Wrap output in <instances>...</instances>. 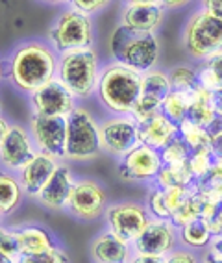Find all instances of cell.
<instances>
[{
	"mask_svg": "<svg viewBox=\"0 0 222 263\" xmlns=\"http://www.w3.org/2000/svg\"><path fill=\"white\" fill-rule=\"evenodd\" d=\"M215 115H217V111L213 108L211 93L208 89H204V87H198V89L194 91L193 104H191L187 119L191 122H194V124L206 128L215 119Z\"/></svg>",
	"mask_w": 222,
	"mask_h": 263,
	"instance_id": "cell-28",
	"label": "cell"
},
{
	"mask_svg": "<svg viewBox=\"0 0 222 263\" xmlns=\"http://www.w3.org/2000/svg\"><path fill=\"white\" fill-rule=\"evenodd\" d=\"M126 4H147V2H157V0H124Z\"/></svg>",
	"mask_w": 222,
	"mask_h": 263,
	"instance_id": "cell-48",
	"label": "cell"
},
{
	"mask_svg": "<svg viewBox=\"0 0 222 263\" xmlns=\"http://www.w3.org/2000/svg\"><path fill=\"white\" fill-rule=\"evenodd\" d=\"M0 263H17L15 259H11L10 256H6L4 252H0Z\"/></svg>",
	"mask_w": 222,
	"mask_h": 263,
	"instance_id": "cell-47",
	"label": "cell"
},
{
	"mask_svg": "<svg viewBox=\"0 0 222 263\" xmlns=\"http://www.w3.org/2000/svg\"><path fill=\"white\" fill-rule=\"evenodd\" d=\"M170 85L172 89H180V91H194L202 87L198 80V72L194 67L189 65H178L174 67L172 71L169 72Z\"/></svg>",
	"mask_w": 222,
	"mask_h": 263,
	"instance_id": "cell-31",
	"label": "cell"
},
{
	"mask_svg": "<svg viewBox=\"0 0 222 263\" xmlns=\"http://www.w3.org/2000/svg\"><path fill=\"white\" fill-rule=\"evenodd\" d=\"M23 185L21 180L15 178L8 171H0V212L2 215H10L21 206L23 200Z\"/></svg>",
	"mask_w": 222,
	"mask_h": 263,
	"instance_id": "cell-24",
	"label": "cell"
},
{
	"mask_svg": "<svg viewBox=\"0 0 222 263\" xmlns=\"http://www.w3.org/2000/svg\"><path fill=\"white\" fill-rule=\"evenodd\" d=\"M194 91L170 89V93L167 95L165 102L161 106V113H165L170 121H174L176 124H180V122L185 121L187 115H189V108H191V104H193Z\"/></svg>",
	"mask_w": 222,
	"mask_h": 263,
	"instance_id": "cell-26",
	"label": "cell"
},
{
	"mask_svg": "<svg viewBox=\"0 0 222 263\" xmlns=\"http://www.w3.org/2000/svg\"><path fill=\"white\" fill-rule=\"evenodd\" d=\"M150 213L137 202H118L106 210V224L111 234L132 245L150 222Z\"/></svg>",
	"mask_w": 222,
	"mask_h": 263,
	"instance_id": "cell-9",
	"label": "cell"
},
{
	"mask_svg": "<svg viewBox=\"0 0 222 263\" xmlns=\"http://www.w3.org/2000/svg\"><path fill=\"white\" fill-rule=\"evenodd\" d=\"M200 263H222V259L217 258V256H213L211 252H206V254H204V258H202V261H200Z\"/></svg>",
	"mask_w": 222,
	"mask_h": 263,
	"instance_id": "cell-46",
	"label": "cell"
},
{
	"mask_svg": "<svg viewBox=\"0 0 222 263\" xmlns=\"http://www.w3.org/2000/svg\"><path fill=\"white\" fill-rule=\"evenodd\" d=\"M109 52L115 63L128 67L139 74H145L156 69L161 54V45L156 33L133 32L118 23V26L109 37Z\"/></svg>",
	"mask_w": 222,
	"mask_h": 263,
	"instance_id": "cell-2",
	"label": "cell"
},
{
	"mask_svg": "<svg viewBox=\"0 0 222 263\" xmlns=\"http://www.w3.org/2000/svg\"><path fill=\"white\" fill-rule=\"evenodd\" d=\"M147 210L150 213L152 219H163V221H170V210L165 202V191L161 187H152V191L148 193L147 198Z\"/></svg>",
	"mask_w": 222,
	"mask_h": 263,
	"instance_id": "cell-34",
	"label": "cell"
},
{
	"mask_svg": "<svg viewBox=\"0 0 222 263\" xmlns=\"http://www.w3.org/2000/svg\"><path fill=\"white\" fill-rule=\"evenodd\" d=\"M17 263H69V256L59 247H52L45 252L21 256Z\"/></svg>",
	"mask_w": 222,
	"mask_h": 263,
	"instance_id": "cell-35",
	"label": "cell"
},
{
	"mask_svg": "<svg viewBox=\"0 0 222 263\" xmlns=\"http://www.w3.org/2000/svg\"><path fill=\"white\" fill-rule=\"evenodd\" d=\"M208 252H211L213 256H217V258L222 259V237H220V235L213 237L211 245L208 247Z\"/></svg>",
	"mask_w": 222,
	"mask_h": 263,
	"instance_id": "cell-43",
	"label": "cell"
},
{
	"mask_svg": "<svg viewBox=\"0 0 222 263\" xmlns=\"http://www.w3.org/2000/svg\"><path fill=\"white\" fill-rule=\"evenodd\" d=\"M217 158L211 151H200V152H191L187 167H189L191 174H193L194 182L198 183L206 174L211 171V167L215 165Z\"/></svg>",
	"mask_w": 222,
	"mask_h": 263,
	"instance_id": "cell-33",
	"label": "cell"
},
{
	"mask_svg": "<svg viewBox=\"0 0 222 263\" xmlns=\"http://www.w3.org/2000/svg\"><path fill=\"white\" fill-rule=\"evenodd\" d=\"M176 239H178V228L172 222L163 219H150L147 228L132 243L133 254L165 258L167 254L174 250Z\"/></svg>",
	"mask_w": 222,
	"mask_h": 263,
	"instance_id": "cell-15",
	"label": "cell"
},
{
	"mask_svg": "<svg viewBox=\"0 0 222 263\" xmlns=\"http://www.w3.org/2000/svg\"><path fill=\"white\" fill-rule=\"evenodd\" d=\"M178 130H180V137L187 143L191 152L211 151V136L206 132V128L194 124L189 119H185L178 124Z\"/></svg>",
	"mask_w": 222,
	"mask_h": 263,
	"instance_id": "cell-29",
	"label": "cell"
},
{
	"mask_svg": "<svg viewBox=\"0 0 222 263\" xmlns=\"http://www.w3.org/2000/svg\"><path fill=\"white\" fill-rule=\"evenodd\" d=\"M194 187L202 193L204 197L211 198L215 202L222 204V160H217L206 176Z\"/></svg>",
	"mask_w": 222,
	"mask_h": 263,
	"instance_id": "cell-30",
	"label": "cell"
},
{
	"mask_svg": "<svg viewBox=\"0 0 222 263\" xmlns=\"http://www.w3.org/2000/svg\"><path fill=\"white\" fill-rule=\"evenodd\" d=\"M74 176H72L71 169L67 165L59 163L57 169L54 171V174L50 176V180L47 182V185L41 189V193L37 195V200L52 212H59L63 208H67L69 204V197L71 191L74 187Z\"/></svg>",
	"mask_w": 222,
	"mask_h": 263,
	"instance_id": "cell-18",
	"label": "cell"
},
{
	"mask_svg": "<svg viewBox=\"0 0 222 263\" xmlns=\"http://www.w3.org/2000/svg\"><path fill=\"white\" fill-rule=\"evenodd\" d=\"M211 100H213V108L218 115H222V89L213 91L211 93Z\"/></svg>",
	"mask_w": 222,
	"mask_h": 263,
	"instance_id": "cell-44",
	"label": "cell"
},
{
	"mask_svg": "<svg viewBox=\"0 0 222 263\" xmlns=\"http://www.w3.org/2000/svg\"><path fill=\"white\" fill-rule=\"evenodd\" d=\"M0 219H2V212H0Z\"/></svg>",
	"mask_w": 222,
	"mask_h": 263,
	"instance_id": "cell-53",
	"label": "cell"
},
{
	"mask_svg": "<svg viewBox=\"0 0 222 263\" xmlns=\"http://www.w3.org/2000/svg\"><path fill=\"white\" fill-rule=\"evenodd\" d=\"M100 152V124L87 109L76 106L74 111L67 117L65 160L89 161Z\"/></svg>",
	"mask_w": 222,
	"mask_h": 263,
	"instance_id": "cell-5",
	"label": "cell"
},
{
	"mask_svg": "<svg viewBox=\"0 0 222 263\" xmlns=\"http://www.w3.org/2000/svg\"><path fill=\"white\" fill-rule=\"evenodd\" d=\"M178 237L185 245V249L189 250H198V249H208L213 241V232L209 221H206L204 217L194 219L189 224L178 228Z\"/></svg>",
	"mask_w": 222,
	"mask_h": 263,
	"instance_id": "cell-23",
	"label": "cell"
},
{
	"mask_svg": "<svg viewBox=\"0 0 222 263\" xmlns=\"http://www.w3.org/2000/svg\"><path fill=\"white\" fill-rule=\"evenodd\" d=\"M57 165H59V161L54 156L43 154V152H37V154L33 156V160L24 165L23 171H19V180L21 185H23L24 195L37 198L41 189L47 185V182L50 180L54 171L57 169Z\"/></svg>",
	"mask_w": 222,
	"mask_h": 263,
	"instance_id": "cell-19",
	"label": "cell"
},
{
	"mask_svg": "<svg viewBox=\"0 0 222 263\" xmlns=\"http://www.w3.org/2000/svg\"><path fill=\"white\" fill-rule=\"evenodd\" d=\"M196 72H198L200 85L204 89H208L209 93L222 89V50L200 61Z\"/></svg>",
	"mask_w": 222,
	"mask_h": 263,
	"instance_id": "cell-25",
	"label": "cell"
},
{
	"mask_svg": "<svg viewBox=\"0 0 222 263\" xmlns=\"http://www.w3.org/2000/svg\"><path fill=\"white\" fill-rule=\"evenodd\" d=\"M57 54L43 41H26L11 54L8 78L23 93H35L52 82L57 72Z\"/></svg>",
	"mask_w": 222,
	"mask_h": 263,
	"instance_id": "cell-1",
	"label": "cell"
},
{
	"mask_svg": "<svg viewBox=\"0 0 222 263\" xmlns=\"http://www.w3.org/2000/svg\"><path fill=\"white\" fill-rule=\"evenodd\" d=\"M184 48L196 61L222 50V21L209 11H194L184 28Z\"/></svg>",
	"mask_w": 222,
	"mask_h": 263,
	"instance_id": "cell-6",
	"label": "cell"
},
{
	"mask_svg": "<svg viewBox=\"0 0 222 263\" xmlns=\"http://www.w3.org/2000/svg\"><path fill=\"white\" fill-rule=\"evenodd\" d=\"M130 263H165V258L161 256H145V254H133Z\"/></svg>",
	"mask_w": 222,
	"mask_h": 263,
	"instance_id": "cell-40",
	"label": "cell"
},
{
	"mask_svg": "<svg viewBox=\"0 0 222 263\" xmlns=\"http://www.w3.org/2000/svg\"><path fill=\"white\" fill-rule=\"evenodd\" d=\"M100 71L98 54L91 47L59 54L56 78L74 95V99H89L96 93Z\"/></svg>",
	"mask_w": 222,
	"mask_h": 263,
	"instance_id": "cell-4",
	"label": "cell"
},
{
	"mask_svg": "<svg viewBox=\"0 0 222 263\" xmlns=\"http://www.w3.org/2000/svg\"><path fill=\"white\" fill-rule=\"evenodd\" d=\"M141 82L143 74L115 61L102 67L96 87L100 104L115 115H130L141 95Z\"/></svg>",
	"mask_w": 222,
	"mask_h": 263,
	"instance_id": "cell-3",
	"label": "cell"
},
{
	"mask_svg": "<svg viewBox=\"0 0 222 263\" xmlns=\"http://www.w3.org/2000/svg\"><path fill=\"white\" fill-rule=\"evenodd\" d=\"M100 145L102 152H108L117 158H124L132 152L139 141V122L132 115H117L106 119L100 124Z\"/></svg>",
	"mask_w": 222,
	"mask_h": 263,
	"instance_id": "cell-8",
	"label": "cell"
},
{
	"mask_svg": "<svg viewBox=\"0 0 222 263\" xmlns=\"http://www.w3.org/2000/svg\"><path fill=\"white\" fill-rule=\"evenodd\" d=\"M165 10H180V8H185L187 4H191L193 0H157Z\"/></svg>",
	"mask_w": 222,
	"mask_h": 263,
	"instance_id": "cell-41",
	"label": "cell"
},
{
	"mask_svg": "<svg viewBox=\"0 0 222 263\" xmlns=\"http://www.w3.org/2000/svg\"><path fill=\"white\" fill-rule=\"evenodd\" d=\"M67 210L80 221H96L108 210V197L104 187L95 180H80L69 197Z\"/></svg>",
	"mask_w": 222,
	"mask_h": 263,
	"instance_id": "cell-12",
	"label": "cell"
},
{
	"mask_svg": "<svg viewBox=\"0 0 222 263\" xmlns=\"http://www.w3.org/2000/svg\"><path fill=\"white\" fill-rule=\"evenodd\" d=\"M170 89H172V85H170L169 72L159 71V69H152V71L145 72L141 82V95H139L137 104L133 106L130 115L137 122H143L152 115L159 113Z\"/></svg>",
	"mask_w": 222,
	"mask_h": 263,
	"instance_id": "cell-11",
	"label": "cell"
},
{
	"mask_svg": "<svg viewBox=\"0 0 222 263\" xmlns=\"http://www.w3.org/2000/svg\"><path fill=\"white\" fill-rule=\"evenodd\" d=\"M37 152L30 130L19 124H11L4 143L0 146V163L8 171H23L24 165L30 163Z\"/></svg>",
	"mask_w": 222,
	"mask_h": 263,
	"instance_id": "cell-16",
	"label": "cell"
},
{
	"mask_svg": "<svg viewBox=\"0 0 222 263\" xmlns=\"http://www.w3.org/2000/svg\"><path fill=\"white\" fill-rule=\"evenodd\" d=\"M165 17V8L159 2L147 4H126L120 13V24L133 32L156 33Z\"/></svg>",
	"mask_w": 222,
	"mask_h": 263,
	"instance_id": "cell-17",
	"label": "cell"
},
{
	"mask_svg": "<svg viewBox=\"0 0 222 263\" xmlns=\"http://www.w3.org/2000/svg\"><path fill=\"white\" fill-rule=\"evenodd\" d=\"M0 111H2V102H0Z\"/></svg>",
	"mask_w": 222,
	"mask_h": 263,
	"instance_id": "cell-52",
	"label": "cell"
},
{
	"mask_svg": "<svg viewBox=\"0 0 222 263\" xmlns=\"http://www.w3.org/2000/svg\"><path fill=\"white\" fill-rule=\"evenodd\" d=\"M211 152L217 160H222V132L211 137Z\"/></svg>",
	"mask_w": 222,
	"mask_h": 263,
	"instance_id": "cell-42",
	"label": "cell"
},
{
	"mask_svg": "<svg viewBox=\"0 0 222 263\" xmlns=\"http://www.w3.org/2000/svg\"><path fill=\"white\" fill-rule=\"evenodd\" d=\"M8 234V230H4V228H0V241H2V237Z\"/></svg>",
	"mask_w": 222,
	"mask_h": 263,
	"instance_id": "cell-51",
	"label": "cell"
},
{
	"mask_svg": "<svg viewBox=\"0 0 222 263\" xmlns=\"http://www.w3.org/2000/svg\"><path fill=\"white\" fill-rule=\"evenodd\" d=\"M165 263H200L198 256L189 249L184 250H172L165 256Z\"/></svg>",
	"mask_w": 222,
	"mask_h": 263,
	"instance_id": "cell-37",
	"label": "cell"
},
{
	"mask_svg": "<svg viewBox=\"0 0 222 263\" xmlns=\"http://www.w3.org/2000/svg\"><path fill=\"white\" fill-rule=\"evenodd\" d=\"M13 235L17 243H19L21 256H28V254H39L45 250L56 247L54 237L48 234L41 226H24L13 230Z\"/></svg>",
	"mask_w": 222,
	"mask_h": 263,
	"instance_id": "cell-22",
	"label": "cell"
},
{
	"mask_svg": "<svg viewBox=\"0 0 222 263\" xmlns=\"http://www.w3.org/2000/svg\"><path fill=\"white\" fill-rule=\"evenodd\" d=\"M91 258L95 263H130L133 247L108 230L91 243Z\"/></svg>",
	"mask_w": 222,
	"mask_h": 263,
	"instance_id": "cell-21",
	"label": "cell"
},
{
	"mask_svg": "<svg viewBox=\"0 0 222 263\" xmlns=\"http://www.w3.org/2000/svg\"><path fill=\"white\" fill-rule=\"evenodd\" d=\"M30 104L35 115L45 117H69L76 109L74 95L57 78L30 95Z\"/></svg>",
	"mask_w": 222,
	"mask_h": 263,
	"instance_id": "cell-14",
	"label": "cell"
},
{
	"mask_svg": "<svg viewBox=\"0 0 222 263\" xmlns=\"http://www.w3.org/2000/svg\"><path fill=\"white\" fill-rule=\"evenodd\" d=\"M43 2H48V4H67L69 0H43Z\"/></svg>",
	"mask_w": 222,
	"mask_h": 263,
	"instance_id": "cell-49",
	"label": "cell"
},
{
	"mask_svg": "<svg viewBox=\"0 0 222 263\" xmlns=\"http://www.w3.org/2000/svg\"><path fill=\"white\" fill-rule=\"evenodd\" d=\"M161 169V152L147 145H137L132 152L120 158L118 176L126 182H154Z\"/></svg>",
	"mask_w": 222,
	"mask_h": 263,
	"instance_id": "cell-13",
	"label": "cell"
},
{
	"mask_svg": "<svg viewBox=\"0 0 222 263\" xmlns=\"http://www.w3.org/2000/svg\"><path fill=\"white\" fill-rule=\"evenodd\" d=\"M180 136L178 124L170 121L165 113H156L147 121L139 122V141L156 151H163L172 139Z\"/></svg>",
	"mask_w": 222,
	"mask_h": 263,
	"instance_id": "cell-20",
	"label": "cell"
},
{
	"mask_svg": "<svg viewBox=\"0 0 222 263\" xmlns=\"http://www.w3.org/2000/svg\"><path fill=\"white\" fill-rule=\"evenodd\" d=\"M2 76H4V65H2V60H0V80H2Z\"/></svg>",
	"mask_w": 222,
	"mask_h": 263,
	"instance_id": "cell-50",
	"label": "cell"
},
{
	"mask_svg": "<svg viewBox=\"0 0 222 263\" xmlns=\"http://www.w3.org/2000/svg\"><path fill=\"white\" fill-rule=\"evenodd\" d=\"M67 4H69V8H72V10L91 17V15L100 13L102 10H106V8L111 4V0H69Z\"/></svg>",
	"mask_w": 222,
	"mask_h": 263,
	"instance_id": "cell-36",
	"label": "cell"
},
{
	"mask_svg": "<svg viewBox=\"0 0 222 263\" xmlns=\"http://www.w3.org/2000/svg\"><path fill=\"white\" fill-rule=\"evenodd\" d=\"M154 185L161 189H170V187H194L196 182H194L193 174H191L187 163L185 165H176V167H170V165H163V169L159 171L157 178L154 180Z\"/></svg>",
	"mask_w": 222,
	"mask_h": 263,
	"instance_id": "cell-27",
	"label": "cell"
},
{
	"mask_svg": "<svg viewBox=\"0 0 222 263\" xmlns=\"http://www.w3.org/2000/svg\"><path fill=\"white\" fill-rule=\"evenodd\" d=\"M209 226H211V232L215 237H217V235L222 237V204H220V208H218V212L215 213V217L209 221Z\"/></svg>",
	"mask_w": 222,
	"mask_h": 263,
	"instance_id": "cell-39",
	"label": "cell"
},
{
	"mask_svg": "<svg viewBox=\"0 0 222 263\" xmlns=\"http://www.w3.org/2000/svg\"><path fill=\"white\" fill-rule=\"evenodd\" d=\"M30 134L39 152L65 160L67 117H45L33 113L30 119Z\"/></svg>",
	"mask_w": 222,
	"mask_h": 263,
	"instance_id": "cell-10",
	"label": "cell"
},
{
	"mask_svg": "<svg viewBox=\"0 0 222 263\" xmlns=\"http://www.w3.org/2000/svg\"><path fill=\"white\" fill-rule=\"evenodd\" d=\"M200 2H202V10L209 11L222 21V0H200Z\"/></svg>",
	"mask_w": 222,
	"mask_h": 263,
	"instance_id": "cell-38",
	"label": "cell"
},
{
	"mask_svg": "<svg viewBox=\"0 0 222 263\" xmlns=\"http://www.w3.org/2000/svg\"><path fill=\"white\" fill-rule=\"evenodd\" d=\"M159 152H161L163 165H170V167L185 165L189 161V156H191V148L187 146V143H185L180 136L176 137V139H172V141Z\"/></svg>",
	"mask_w": 222,
	"mask_h": 263,
	"instance_id": "cell-32",
	"label": "cell"
},
{
	"mask_svg": "<svg viewBox=\"0 0 222 263\" xmlns=\"http://www.w3.org/2000/svg\"><path fill=\"white\" fill-rule=\"evenodd\" d=\"M11 124L8 122V119H4L2 115H0V146H2V143H4L6 136H8V132H10Z\"/></svg>",
	"mask_w": 222,
	"mask_h": 263,
	"instance_id": "cell-45",
	"label": "cell"
},
{
	"mask_svg": "<svg viewBox=\"0 0 222 263\" xmlns=\"http://www.w3.org/2000/svg\"><path fill=\"white\" fill-rule=\"evenodd\" d=\"M48 39L56 54L91 48L95 41L93 21L89 15L67 8L52 24V28L48 32Z\"/></svg>",
	"mask_w": 222,
	"mask_h": 263,
	"instance_id": "cell-7",
	"label": "cell"
}]
</instances>
